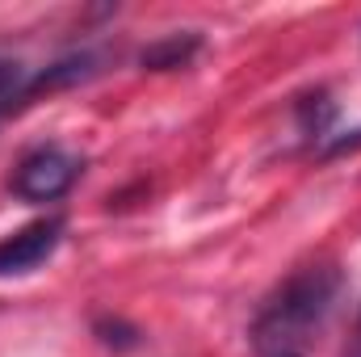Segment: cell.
Listing matches in <instances>:
<instances>
[{
  "instance_id": "obj_9",
  "label": "cell",
  "mask_w": 361,
  "mask_h": 357,
  "mask_svg": "<svg viewBox=\"0 0 361 357\" xmlns=\"http://www.w3.org/2000/svg\"><path fill=\"white\" fill-rule=\"evenodd\" d=\"M353 147H361V131L345 135V139H328V143H324V156H345V152H353Z\"/></svg>"
},
{
  "instance_id": "obj_7",
  "label": "cell",
  "mask_w": 361,
  "mask_h": 357,
  "mask_svg": "<svg viewBox=\"0 0 361 357\" xmlns=\"http://www.w3.org/2000/svg\"><path fill=\"white\" fill-rule=\"evenodd\" d=\"M92 337H97L105 349H114V353H126V349H135V345L143 341V332H139L135 324L118 320V315H97V320H92Z\"/></svg>"
},
{
  "instance_id": "obj_5",
  "label": "cell",
  "mask_w": 361,
  "mask_h": 357,
  "mask_svg": "<svg viewBox=\"0 0 361 357\" xmlns=\"http://www.w3.org/2000/svg\"><path fill=\"white\" fill-rule=\"evenodd\" d=\"M202 51V34L197 30H177V34H164L156 42H147L139 51V68L143 72H177V68H189Z\"/></svg>"
},
{
  "instance_id": "obj_4",
  "label": "cell",
  "mask_w": 361,
  "mask_h": 357,
  "mask_svg": "<svg viewBox=\"0 0 361 357\" xmlns=\"http://www.w3.org/2000/svg\"><path fill=\"white\" fill-rule=\"evenodd\" d=\"M101 68H105V55H97V51L63 55V59H55L51 68H42L38 76H30V85L21 92V105H30V101H38V97H51V92L76 89V85H89L92 76H101Z\"/></svg>"
},
{
  "instance_id": "obj_6",
  "label": "cell",
  "mask_w": 361,
  "mask_h": 357,
  "mask_svg": "<svg viewBox=\"0 0 361 357\" xmlns=\"http://www.w3.org/2000/svg\"><path fill=\"white\" fill-rule=\"evenodd\" d=\"M294 122H298V135H302L307 143H328L332 122H336V101L324 89L307 92V97L294 101Z\"/></svg>"
},
{
  "instance_id": "obj_3",
  "label": "cell",
  "mask_w": 361,
  "mask_h": 357,
  "mask_svg": "<svg viewBox=\"0 0 361 357\" xmlns=\"http://www.w3.org/2000/svg\"><path fill=\"white\" fill-rule=\"evenodd\" d=\"M63 219L59 214H47V219H34L17 231H8L0 240V277H21V273H34L38 265H47L55 257V248L63 244Z\"/></svg>"
},
{
  "instance_id": "obj_1",
  "label": "cell",
  "mask_w": 361,
  "mask_h": 357,
  "mask_svg": "<svg viewBox=\"0 0 361 357\" xmlns=\"http://www.w3.org/2000/svg\"><path fill=\"white\" fill-rule=\"evenodd\" d=\"M345 294V273L336 265H307L290 273L252 320L257 357H307L315 332L332 320Z\"/></svg>"
},
{
  "instance_id": "obj_10",
  "label": "cell",
  "mask_w": 361,
  "mask_h": 357,
  "mask_svg": "<svg viewBox=\"0 0 361 357\" xmlns=\"http://www.w3.org/2000/svg\"><path fill=\"white\" fill-rule=\"evenodd\" d=\"M341 357H361V315H357V337H353V345H349Z\"/></svg>"
},
{
  "instance_id": "obj_8",
  "label": "cell",
  "mask_w": 361,
  "mask_h": 357,
  "mask_svg": "<svg viewBox=\"0 0 361 357\" xmlns=\"http://www.w3.org/2000/svg\"><path fill=\"white\" fill-rule=\"evenodd\" d=\"M30 85V72L21 59H0V118L21 109V92Z\"/></svg>"
},
{
  "instance_id": "obj_2",
  "label": "cell",
  "mask_w": 361,
  "mask_h": 357,
  "mask_svg": "<svg viewBox=\"0 0 361 357\" xmlns=\"http://www.w3.org/2000/svg\"><path fill=\"white\" fill-rule=\"evenodd\" d=\"M80 169H85L80 156L63 152L59 143H42V147L25 152V156L17 160V169H13V177H8V189H13L21 202H55V198H63V193L76 185Z\"/></svg>"
}]
</instances>
